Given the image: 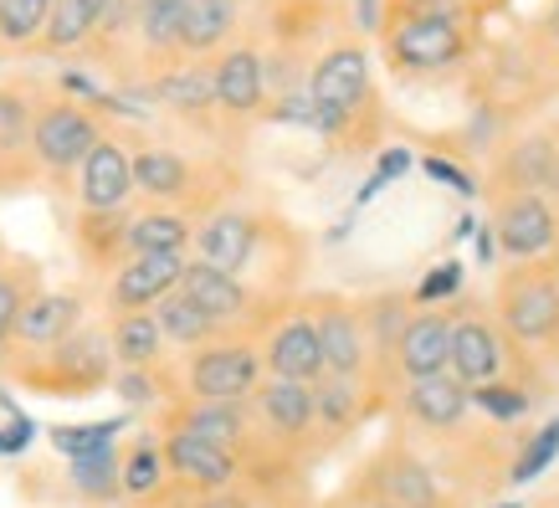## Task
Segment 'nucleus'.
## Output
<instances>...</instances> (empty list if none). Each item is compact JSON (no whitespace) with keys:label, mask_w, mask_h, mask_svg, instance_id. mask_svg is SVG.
Instances as JSON below:
<instances>
[{"label":"nucleus","mask_w":559,"mask_h":508,"mask_svg":"<svg viewBox=\"0 0 559 508\" xmlns=\"http://www.w3.org/2000/svg\"><path fill=\"white\" fill-rule=\"evenodd\" d=\"M555 458H559V416L549 426H539L534 437H519L503 483H513V488H519V483H534V477H544L555 468Z\"/></svg>","instance_id":"39"},{"label":"nucleus","mask_w":559,"mask_h":508,"mask_svg":"<svg viewBox=\"0 0 559 508\" xmlns=\"http://www.w3.org/2000/svg\"><path fill=\"white\" fill-rule=\"evenodd\" d=\"M304 93L313 103V134L340 150H365L380 134V98H374V62L370 47L355 36H334L308 62Z\"/></svg>","instance_id":"2"},{"label":"nucleus","mask_w":559,"mask_h":508,"mask_svg":"<svg viewBox=\"0 0 559 508\" xmlns=\"http://www.w3.org/2000/svg\"><path fill=\"white\" fill-rule=\"evenodd\" d=\"M32 432L36 426L26 422V416H11V426L0 432V452H26V447H32Z\"/></svg>","instance_id":"48"},{"label":"nucleus","mask_w":559,"mask_h":508,"mask_svg":"<svg viewBox=\"0 0 559 508\" xmlns=\"http://www.w3.org/2000/svg\"><path fill=\"white\" fill-rule=\"evenodd\" d=\"M467 401H473L492 426H513L539 406V386H524V380H492V386L467 390Z\"/></svg>","instance_id":"37"},{"label":"nucleus","mask_w":559,"mask_h":508,"mask_svg":"<svg viewBox=\"0 0 559 508\" xmlns=\"http://www.w3.org/2000/svg\"><path fill=\"white\" fill-rule=\"evenodd\" d=\"M355 26L365 36H380V26H385V0H355Z\"/></svg>","instance_id":"47"},{"label":"nucleus","mask_w":559,"mask_h":508,"mask_svg":"<svg viewBox=\"0 0 559 508\" xmlns=\"http://www.w3.org/2000/svg\"><path fill=\"white\" fill-rule=\"evenodd\" d=\"M180 293L201 308L205 319L216 323L221 334H241V339H262V329H267V323L283 314V304H288V298H277V293L252 288L247 277L205 268V262H195V257L186 262ZM293 298H298V293H293Z\"/></svg>","instance_id":"9"},{"label":"nucleus","mask_w":559,"mask_h":508,"mask_svg":"<svg viewBox=\"0 0 559 508\" xmlns=\"http://www.w3.org/2000/svg\"><path fill=\"white\" fill-rule=\"evenodd\" d=\"M462 277H467V268H462V262H441V268H431L421 283H416L411 304H416V308H441L447 298H457V293H462Z\"/></svg>","instance_id":"41"},{"label":"nucleus","mask_w":559,"mask_h":508,"mask_svg":"<svg viewBox=\"0 0 559 508\" xmlns=\"http://www.w3.org/2000/svg\"><path fill=\"white\" fill-rule=\"evenodd\" d=\"M87 323V298L78 288H36V298L26 304L16 323V339H11V350H51V344H62L68 334H78Z\"/></svg>","instance_id":"22"},{"label":"nucleus","mask_w":559,"mask_h":508,"mask_svg":"<svg viewBox=\"0 0 559 508\" xmlns=\"http://www.w3.org/2000/svg\"><path fill=\"white\" fill-rule=\"evenodd\" d=\"M241 42V11L226 0H186V16H180V57L190 62H211L226 47Z\"/></svg>","instance_id":"25"},{"label":"nucleus","mask_w":559,"mask_h":508,"mask_svg":"<svg viewBox=\"0 0 559 508\" xmlns=\"http://www.w3.org/2000/svg\"><path fill=\"white\" fill-rule=\"evenodd\" d=\"M421 169H426V180H437V186H452L457 196H483V186H477V175H467V169H457L452 160H441V154H426L421 160Z\"/></svg>","instance_id":"43"},{"label":"nucleus","mask_w":559,"mask_h":508,"mask_svg":"<svg viewBox=\"0 0 559 508\" xmlns=\"http://www.w3.org/2000/svg\"><path fill=\"white\" fill-rule=\"evenodd\" d=\"M528 51H534V68H559V0L544 5V16L534 21V32H528Z\"/></svg>","instance_id":"42"},{"label":"nucleus","mask_w":559,"mask_h":508,"mask_svg":"<svg viewBox=\"0 0 559 508\" xmlns=\"http://www.w3.org/2000/svg\"><path fill=\"white\" fill-rule=\"evenodd\" d=\"M488 196V237L509 262H534V257L559 252V205L513 186H483Z\"/></svg>","instance_id":"11"},{"label":"nucleus","mask_w":559,"mask_h":508,"mask_svg":"<svg viewBox=\"0 0 559 508\" xmlns=\"http://www.w3.org/2000/svg\"><path fill=\"white\" fill-rule=\"evenodd\" d=\"M119 488L129 504H159L170 493V473H165V452L154 432H139L119 447Z\"/></svg>","instance_id":"29"},{"label":"nucleus","mask_w":559,"mask_h":508,"mask_svg":"<svg viewBox=\"0 0 559 508\" xmlns=\"http://www.w3.org/2000/svg\"><path fill=\"white\" fill-rule=\"evenodd\" d=\"M32 186H36V175H32V169L5 165V160H0V196H16V190H32Z\"/></svg>","instance_id":"49"},{"label":"nucleus","mask_w":559,"mask_h":508,"mask_svg":"<svg viewBox=\"0 0 559 508\" xmlns=\"http://www.w3.org/2000/svg\"><path fill=\"white\" fill-rule=\"evenodd\" d=\"M159 426H170V432H190V437L211 441V447H226V452H237L241 462L257 452V426H252V406L247 401H170V406L159 411Z\"/></svg>","instance_id":"17"},{"label":"nucleus","mask_w":559,"mask_h":508,"mask_svg":"<svg viewBox=\"0 0 559 508\" xmlns=\"http://www.w3.org/2000/svg\"><path fill=\"white\" fill-rule=\"evenodd\" d=\"M36 288H41V268H36L32 257L5 252V262H0V355L11 350L16 323L26 314V304L36 298Z\"/></svg>","instance_id":"33"},{"label":"nucleus","mask_w":559,"mask_h":508,"mask_svg":"<svg viewBox=\"0 0 559 508\" xmlns=\"http://www.w3.org/2000/svg\"><path fill=\"white\" fill-rule=\"evenodd\" d=\"M262 350V370L272 380H298V386H313L323 380V350H319V329H313V314H308L304 293L283 304V314L262 329L257 339Z\"/></svg>","instance_id":"14"},{"label":"nucleus","mask_w":559,"mask_h":508,"mask_svg":"<svg viewBox=\"0 0 559 508\" xmlns=\"http://www.w3.org/2000/svg\"><path fill=\"white\" fill-rule=\"evenodd\" d=\"M549 355H555V359H559V334H555V344H549Z\"/></svg>","instance_id":"53"},{"label":"nucleus","mask_w":559,"mask_h":508,"mask_svg":"<svg viewBox=\"0 0 559 508\" xmlns=\"http://www.w3.org/2000/svg\"><path fill=\"white\" fill-rule=\"evenodd\" d=\"M329 508H401V504H390V498H380L374 488H365L359 477H349V483L340 488V498H334Z\"/></svg>","instance_id":"44"},{"label":"nucleus","mask_w":559,"mask_h":508,"mask_svg":"<svg viewBox=\"0 0 559 508\" xmlns=\"http://www.w3.org/2000/svg\"><path fill=\"white\" fill-rule=\"evenodd\" d=\"M355 477L365 483V488H374L380 498H390V504H401V508H452V498L441 493L437 468H431L406 437L380 441L370 458L355 468Z\"/></svg>","instance_id":"12"},{"label":"nucleus","mask_w":559,"mask_h":508,"mask_svg":"<svg viewBox=\"0 0 559 508\" xmlns=\"http://www.w3.org/2000/svg\"><path fill=\"white\" fill-rule=\"evenodd\" d=\"M108 134V123L78 98H62V93H41L32 119V169L36 186H51L57 196H68L78 169H83L87 150Z\"/></svg>","instance_id":"7"},{"label":"nucleus","mask_w":559,"mask_h":508,"mask_svg":"<svg viewBox=\"0 0 559 508\" xmlns=\"http://www.w3.org/2000/svg\"><path fill=\"white\" fill-rule=\"evenodd\" d=\"M477 11L462 0H385L380 47L401 78H431L473 57Z\"/></svg>","instance_id":"3"},{"label":"nucleus","mask_w":559,"mask_h":508,"mask_svg":"<svg viewBox=\"0 0 559 508\" xmlns=\"http://www.w3.org/2000/svg\"><path fill=\"white\" fill-rule=\"evenodd\" d=\"M190 257L205 268H221L231 277H247L252 288L293 298L298 293V272H304V237L298 226L267 216V211H247V205H216L211 216L195 221Z\"/></svg>","instance_id":"1"},{"label":"nucleus","mask_w":559,"mask_h":508,"mask_svg":"<svg viewBox=\"0 0 559 508\" xmlns=\"http://www.w3.org/2000/svg\"><path fill=\"white\" fill-rule=\"evenodd\" d=\"M180 395L190 401H252V390L262 386V350L257 339H241V334H221L201 350H190L180 365Z\"/></svg>","instance_id":"10"},{"label":"nucleus","mask_w":559,"mask_h":508,"mask_svg":"<svg viewBox=\"0 0 559 508\" xmlns=\"http://www.w3.org/2000/svg\"><path fill=\"white\" fill-rule=\"evenodd\" d=\"M144 93H150L159 108H170L175 119H190L201 123V129H216V93H211V62H190V57H180V62H170V68H159L144 83Z\"/></svg>","instance_id":"23"},{"label":"nucleus","mask_w":559,"mask_h":508,"mask_svg":"<svg viewBox=\"0 0 559 508\" xmlns=\"http://www.w3.org/2000/svg\"><path fill=\"white\" fill-rule=\"evenodd\" d=\"M226 5H237V11H241V5H262V0H226Z\"/></svg>","instance_id":"51"},{"label":"nucleus","mask_w":559,"mask_h":508,"mask_svg":"<svg viewBox=\"0 0 559 508\" xmlns=\"http://www.w3.org/2000/svg\"><path fill=\"white\" fill-rule=\"evenodd\" d=\"M186 508H252V488H247V483H237V488L205 493V498H186Z\"/></svg>","instance_id":"45"},{"label":"nucleus","mask_w":559,"mask_h":508,"mask_svg":"<svg viewBox=\"0 0 559 508\" xmlns=\"http://www.w3.org/2000/svg\"><path fill=\"white\" fill-rule=\"evenodd\" d=\"M159 452H165V473H170V493L175 498H205V493L237 488L241 483V458L226 447L190 437V432H170L159 426Z\"/></svg>","instance_id":"15"},{"label":"nucleus","mask_w":559,"mask_h":508,"mask_svg":"<svg viewBox=\"0 0 559 508\" xmlns=\"http://www.w3.org/2000/svg\"><path fill=\"white\" fill-rule=\"evenodd\" d=\"M395 411H401V422L411 432H421V437H447V432H457L467 422V390L452 380V375H431V380H406V386H395Z\"/></svg>","instance_id":"21"},{"label":"nucleus","mask_w":559,"mask_h":508,"mask_svg":"<svg viewBox=\"0 0 559 508\" xmlns=\"http://www.w3.org/2000/svg\"><path fill=\"white\" fill-rule=\"evenodd\" d=\"M447 375L457 380L462 390L492 386V380H524V386H539L528 380V350H519L483 304H462L452 308V359H447Z\"/></svg>","instance_id":"8"},{"label":"nucleus","mask_w":559,"mask_h":508,"mask_svg":"<svg viewBox=\"0 0 559 508\" xmlns=\"http://www.w3.org/2000/svg\"><path fill=\"white\" fill-rule=\"evenodd\" d=\"M119 432H129V416H108V422H83V426H51L47 441L62 458H87L103 447H119Z\"/></svg>","instance_id":"40"},{"label":"nucleus","mask_w":559,"mask_h":508,"mask_svg":"<svg viewBox=\"0 0 559 508\" xmlns=\"http://www.w3.org/2000/svg\"><path fill=\"white\" fill-rule=\"evenodd\" d=\"M374 406H380V401H374L359 380H340V375L313 380V426H319L323 447H329V441H344L349 432H359Z\"/></svg>","instance_id":"26"},{"label":"nucleus","mask_w":559,"mask_h":508,"mask_svg":"<svg viewBox=\"0 0 559 508\" xmlns=\"http://www.w3.org/2000/svg\"><path fill=\"white\" fill-rule=\"evenodd\" d=\"M180 16H186V0H134V42L150 78L180 62Z\"/></svg>","instance_id":"27"},{"label":"nucleus","mask_w":559,"mask_h":508,"mask_svg":"<svg viewBox=\"0 0 559 508\" xmlns=\"http://www.w3.org/2000/svg\"><path fill=\"white\" fill-rule=\"evenodd\" d=\"M211 93H216V123H257L267 108V72H262V47L237 42L221 57H211Z\"/></svg>","instance_id":"16"},{"label":"nucleus","mask_w":559,"mask_h":508,"mask_svg":"<svg viewBox=\"0 0 559 508\" xmlns=\"http://www.w3.org/2000/svg\"><path fill=\"white\" fill-rule=\"evenodd\" d=\"M108 390H114L129 411H150V406L165 411L170 401H180V375H175L170 359H165V365H154V370H114Z\"/></svg>","instance_id":"35"},{"label":"nucleus","mask_w":559,"mask_h":508,"mask_svg":"<svg viewBox=\"0 0 559 508\" xmlns=\"http://www.w3.org/2000/svg\"><path fill=\"white\" fill-rule=\"evenodd\" d=\"M0 375L11 386L47 395V401H87L108 390L114 380V355H108V329L87 319L78 334H68L51 350H5Z\"/></svg>","instance_id":"4"},{"label":"nucleus","mask_w":559,"mask_h":508,"mask_svg":"<svg viewBox=\"0 0 559 508\" xmlns=\"http://www.w3.org/2000/svg\"><path fill=\"white\" fill-rule=\"evenodd\" d=\"M129 144H123L114 129L87 150L78 180H72V201L78 211H129L134 205V160H129Z\"/></svg>","instance_id":"18"},{"label":"nucleus","mask_w":559,"mask_h":508,"mask_svg":"<svg viewBox=\"0 0 559 508\" xmlns=\"http://www.w3.org/2000/svg\"><path fill=\"white\" fill-rule=\"evenodd\" d=\"M51 0H0V47L5 57L16 51H36L41 32H47Z\"/></svg>","instance_id":"38"},{"label":"nucleus","mask_w":559,"mask_h":508,"mask_svg":"<svg viewBox=\"0 0 559 508\" xmlns=\"http://www.w3.org/2000/svg\"><path fill=\"white\" fill-rule=\"evenodd\" d=\"M498 508H524V504H498Z\"/></svg>","instance_id":"55"},{"label":"nucleus","mask_w":559,"mask_h":508,"mask_svg":"<svg viewBox=\"0 0 559 508\" xmlns=\"http://www.w3.org/2000/svg\"><path fill=\"white\" fill-rule=\"evenodd\" d=\"M103 329H108L114 370H154V365H165V350H170V344L159 334L154 314H114Z\"/></svg>","instance_id":"31"},{"label":"nucleus","mask_w":559,"mask_h":508,"mask_svg":"<svg viewBox=\"0 0 559 508\" xmlns=\"http://www.w3.org/2000/svg\"><path fill=\"white\" fill-rule=\"evenodd\" d=\"M190 257H123L119 268L108 272V288H103V304H108V319L114 314H150L159 298H170L186 277Z\"/></svg>","instance_id":"20"},{"label":"nucleus","mask_w":559,"mask_h":508,"mask_svg":"<svg viewBox=\"0 0 559 508\" xmlns=\"http://www.w3.org/2000/svg\"><path fill=\"white\" fill-rule=\"evenodd\" d=\"M5 252H11V247H5V241H0V262H5Z\"/></svg>","instance_id":"54"},{"label":"nucleus","mask_w":559,"mask_h":508,"mask_svg":"<svg viewBox=\"0 0 559 508\" xmlns=\"http://www.w3.org/2000/svg\"><path fill=\"white\" fill-rule=\"evenodd\" d=\"M129 211H78L72 216V252L93 277H108L129 257Z\"/></svg>","instance_id":"24"},{"label":"nucleus","mask_w":559,"mask_h":508,"mask_svg":"<svg viewBox=\"0 0 559 508\" xmlns=\"http://www.w3.org/2000/svg\"><path fill=\"white\" fill-rule=\"evenodd\" d=\"M313 329H319L323 350V375L340 380H359L370 390V339H365V319H359V298L349 293H304Z\"/></svg>","instance_id":"13"},{"label":"nucleus","mask_w":559,"mask_h":508,"mask_svg":"<svg viewBox=\"0 0 559 508\" xmlns=\"http://www.w3.org/2000/svg\"><path fill=\"white\" fill-rule=\"evenodd\" d=\"M492 323L519 350H549L559 334V252L534 262H509L492 283Z\"/></svg>","instance_id":"6"},{"label":"nucleus","mask_w":559,"mask_h":508,"mask_svg":"<svg viewBox=\"0 0 559 508\" xmlns=\"http://www.w3.org/2000/svg\"><path fill=\"white\" fill-rule=\"evenodd\" d=\"M108 5L114 0H51V16H47V32L36 42V51H47V57H72V51H83L98 32V21L108 16Z\"/></svg>","instance_id":"32"},{"label":"nucleus","mask_w":559,"mask_h":508,"mask_svg":"<svg viewBox=\"0 0 559 508\" xmlns=\"http://www.w3.org/2000/svg\"><path fill=\"white\" fill-rule=\"evenodd\" d=\"M252 508H298V488H283V493H252Z\"/></svg>","instance_id":"50"},{"label":"nucleus","mask_w":559,"mask_h":508,"mask_svg":"<svg viewBox=\"0 0 559 508\" xmlns=\"http://www.w3.org/2000/svg\"><path fill=\"white\" fill-rule=\"evenodd\" d=\"M411 169V150H401V144H390V150H380V165H374V180L380 186H390V180H401Z\"/></svg>","instance_id":"46"},{"label":"nucleus","mask_w":559,"mask_h":508,"mask_svg":"<svg viewBox=\"0 0 559 508\" xmlns=\"http://www.w3.org/2000/svg\"><path fill=\"white\" fill-rule=\"evenodd\" d=\"M68 483L83 504H119V447H103V452H87V458L68 462Z\"/></svg>","instance_id":"36"},{"label":"nucleus","mask_w":559,"mask_h":508,"mask_svg":"<svg viewBox=\"0 0 559 508\" xmlns=\"http://www.w3.org/2000/svg\"><path fill=\"white\" fill-rule=\"evenodd\" d=\"M154 323H159V334H165V344L170 350H180V355H190V350H201V344H211V339H221V329L211 319H205L201 308L190 304L186 293L175 288L170 298H159V304L150 308Z\"/></svg>","instance_id":"34"},{"label":"nucleus","mask_w":559,"mask_h":508,"mask_svg":"<svg viewBox=\"0 0 559 508\" xmlns=\"http://www.w3.org/2000/svg\"><path fill=\"white\" fill-rule=\"evenodd\" d=\"M462 5H473V11H477V5H492V0H462Z\"/></svg>","instance_id":"52"},{"label":"nucleus","mask_w":559,"mask_h":508,"mask_svg":"<svg viewBox=\"0 0 559 508\" xmlns=\"http://www.w3.org/2000/svg\"><path fill=\"white\" fill-rule=\"evenodd\" d=\"M129 160H134V201L170 205V211H186L190 221L211 216L216 205H231L241 186L237 169L216 165V160H195L175 144H139Z\"/></svg>","instance_id":"5"},{"label":"nucleus","mask_w":559,"mask_h":508,"mask_svg":"<svg viewBox=\"0 0 559 508\" xmlns=\"http://www.w3.org/2000/svg\"><path fill=\"white\" fill-rule=\"evenodd\" d=\"M447 359H452V308H411L406 329L395 339V355H390L395 386L447 375Z\"/></svg>","instance_id":"19"},{"label":"nucleus","mask_w":559,"mask_h":508,"mask_svg":"<svg viewBox=\"0 0 559 508\" xmlns=\"http://www.w3.org/2000/svg\"><path fill=\"white\" fill-rule=\"evenodd\" d=\"M36 103H41V87L26 83V78H5V83H0V160H5V165L32 169V154L26 150H32Z\"/></svg>","instance_id":"30"},{"label":"nucleus","mask_w":559,"mask_h":508,"mask_svg":"<svg viewBox=\"0 0 559 508\" xmlns=\"http://www.w3.org/2000/svg\"><path fill=\"white\" fill-rule=\"evenodd\" d=\"M195 221L170 205H134L129 211V257H190Z\"/></svg>","instance_id":"28"}]
</instances>
